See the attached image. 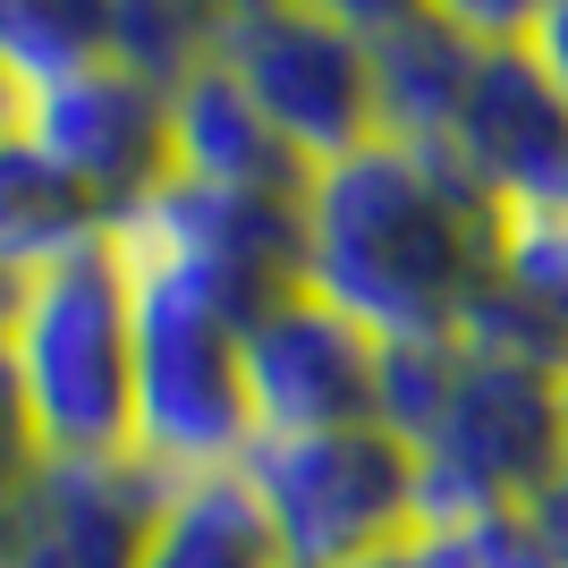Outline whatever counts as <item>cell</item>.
Returning <instances> with one entry per match:
<instances>
[{
  "instance_id": "6da1fadb",
  "label": "cell",
  "mask_w": 568,
  "mask_h": 568,
  "mask_svg": "<svg viewBox=\"0 0 568 568\" xmlns=\"http://www.w3.org/2000/svg\"><path fill=\"white\" fill-rule=\"evenodd\" d=\"M500 263V213L442 144L365 136L297 195V288L365 339H442L475 314Z\"/></svg>"
},
{
  "instance_id": "7a4b0ae2",
  "label": "cell",
  "mask_w": 568,
  "mask_h": 568,
  "mask_svg": "<svg viewBox=\"0 0 568 568\" xmlns=\"http://www.w3.org/2000/svg\"><path fill=\"white\" fill-rule=\"evenodd\" d=\"M560 382L568 374L518 365L467 332L382 348V425L416 458L425 544H458L526 509L560 467Z\"/></svg>"
},
{
  "instance_id": "3957f363",
  "label": "cell",
  "mask_w": 568,
  "mask_h": 568,
  "mask_svg": "<svg viewBox=\"0 0 568 568\" xmlns=\"http://www.w3.org/2000/svg\"><path fill=\"white\" fill-rule=\"evenodd\" d=\"M9 390L43 458H128L136 416V297L111 237L51 263L18 288L9 339H0Z\"/></svg>"
},
{
  "instance_id": "277c9868",
  "label": "cell",
  "mask_w": 568,
  "mask_h": 568,
  "mask_svg": "<svg viewBox=\"0 0 568 568\" xmlns=\"http://www.w3.org/2000/svg\"><path fill=\"white\" fill-rule=\"evenodd\" d=\"M128 272V263H119ZM136 416H128V458L162 484L195 475H237L255 450L246 416V323L179 281H136Z\"/></svg>"
},
{
  "instance_id": "5b68a950",
  "label": "cell",
  "mask_w": 568,
  "mask_h": 568,
  "mask_svg": "<svg viewBox=\"0 0 568 568\" xmlns=\"http://www.w3.org/2000/svg\"><path fill=\"white\" fill-rule=\"evenodd\" d=\"M213 69L255 102L306 170L382 136L356 0H221Z\"/></svg>"
},
{
  "instance_id": "8992f818",
  "label": "cell",
  "mask_w": 568,
  "mask_h": 568,
  "mask_svg": "<svg viewBox=\"0 0 568 568\" xmlns=\"http://www.w3.org/2000/svg\"><path fill=\"white\" fill-rule=\"evenodd\" d=\"M237 475H246V493H255L288 568H348V560H374V551L425 544L416 458L399 450L390 425L255 442Z\"/></svg>"
},
{
  "instance_id": "52a82bcc",
  "label": "cell",
  "mask_w": 568,
  "mask_h": 568,
  "mask_svg": "<svg viewBox=\"0 0 568 568\" xmlns=\"http://www.w3.org/2000/svg\"><path fill=\"white\" fill-rule=\"evenodd\" d=\"M111 255L136 281H179L195 297L230 306L237 323H255L272 297L297 288V204L162 179L144 204H128L111 221Z\"/></svg>"
},
{
  "instance_id": "ba28073f",
  "label": "cell",
  "mask_w": 568,
  "mask_h": 568,
  "mask_svg": "<svg viewBox=\"0 0 568 568\" xmlns=\"http://www.w3.org/2000/svg\"><path fill=\"white\" fill-rule=\"evenodd\" d=\"M442 153L467 170V187L500 221L568 213V102L551 94L544 60L526 51V0L493 26V43L442 128Z\"/></svg>"
},
{
  "instance_id": "9c48e42d",
  "label": "cell",
  "mask_w": 568,
  "mask_h": 568,
  "mask_svg": "<svg viewBox=\"0 0 568 568\" xmlns=\"http://www.w3.org/2000/svg\"><path fill=\"white\" fill-rule=\"evenodd\" d=\"M246 416L255 442L382 425V339H365L339 306L288 288L246 323Z\"/></svg>"
},
{
  "instance_id": "30bf717a",
  "label": "cell",
  "mask_w": 568,
  "mask_h": 568,
  "mask_svg": "<svg viewBox=\"0 0 568 568\" xmlns=\"http://www.w3.org/2000/svg\"><path fill=\"white\" fill-rule=\"evenodd\" d=\"M18 128L43 144L111 221L170 179V94L144 85L136 69H119L111 51L85 60V69H69V77H51L43 94H26Z\"/></svg>"
},
{
  "instance_id": "8fae6325",
  "label": "cell",
  "mask_w": 568,
  "mask_h": 568,
  "mask_svg": "<svg viewBox=\"0 0 568 568\" xmlns=\"http://www.w3.org/2000/svg\"><path fill=\"white\" fill-rule=\"evenodd\" d=\"M518 0H356L365 26V69H374V119L382 136L442 144L493 26Z\"/></svg>"
},
{
  "instance_id": "7c38bea8",
  "label": "cell",
  "mask_w": 568,
  "mask_h": 568,
  "mask_svg": "<svg viewBox=\"0 0 568 568\" xmlns=\"http://www.w3.org/2000/svg\"><path fill=\"white\" fill-rule=\"evenodd\" d=\"M162 493L170 484L136 458H43L9 518L0 568H136Z\"/></svg>"
},
{
  "instance_id": "4fadbf2b",
  "label": "cell",
  "mask_w": 568,
  "mask_h": 568,
  "mask_svg": "<svg viewBox=\"0 0 568 568\" xmlns=\"http://www.w3.org/2000/svg\"><path fill=\"white\" fill-rule=\"evenodd\" d=\"M170 179L213 187V195H272V204H297L314 170L297 162L281 144V128L204 60L195 77L170 85Z\"/></svg>"
},
{
  "instance_id": "5bb4252c",
  "label": "cell",
  "mask_w": 568,
  "mask_h": 568,
  "mask_svg": "<svg viewBox=\"0 0 568 568\" xmlns=\"http://www.w3.org/2000/svg\"><path fill=\"white\" fill-rule=\"evenodd\" d=\"M102 237H111V213L26 128H0V272L34 281V272L85 255Z\"/></svg>"
},
{
  "instance_id": "9a60e30c",
  "label": "cell",
  "mask_w": 568,
  "mask_h": 568,
  "mask_svg": "<svg viewBox=\"0 0 568 568\" xmlns=\"http://www.w3.org/2000/svg\"><path fill=\"white\" fill-rule=\"evenodd\" d=\"M136 568H288V560L246 493V475H195V484L162 493V518H153V544Z\"/></svg>"
},
{
  "instance_id": "2e32d148",
  "label": "cell",
  "mask_w": 568,
  "mask_h": 568,
  "mask_svg": "<svg viewBox=\"0 0 568 568\" xmlns=\"http://www.w3.org/2000/svg\"><path fill=\"white\" fill-rule=\"evenodd\" d=\"M111 0H0V77L26 94H43L51 77L102 60Z\"/></svg>"
},
{
  "instance_id": "e0dca14e",
  "label": "cell",
  "mask_w": 568,
  "mask_h": 568,
  "mask_svg": "<svg viewBox=\"0 0 568 568\" xmlns=\"http://www.w3.org/2000/svg\"><path fill=\"white\" fill-rule=\"evenodd\" d=\"M213 18H221V0H111L102 51L170 94L179 77H195L213 60Z\"/></svg>"
},
{
  "instance_id": "ac0fdd59",
  "label": "cell",
  "mask_w": 568,
  "mask_h": 568,
  "mask_svg": "<svg viewBox=\"0 0 568 568\" xmlns=\"http://www.w3.org/2000/svg\"><path fill=\"white\" fill-rule=\"evenodd\" d=\"M442 560L450 568H568V382H560V467L500 526H475V535L442 544Z\"/></svg>"
},
{
  "instance_id": "d6986e66",
  "label": "cell",
  "mask_w": 568,
  "mask_h": 568,
  "mask_svg": "<svg viewBox=\"0 0 568 568\" xmlns=\"http://www.w3.org/2000/svg\"><path fill=\"white\" fill-rule=\"evenodd\" d=\"M34 467H43V450H34V433H26V407H18V390H9V365H0V544H9V518H18Z\"/></svg>"
},
{
  "instance_id": "ffe728a7",
  "label": "cell",
  "mask_w": 568,
  "mask_h": 568,
  "mask_svg": "<svg viewBox=\"0 0 568 568\" xmlns=\"http://www.w3.org/2000/svg\"><path fill=\"white\" fill-rule=\"evenodd\" d=\"M526 51L544 60L551 94L568 102V0H526Z\"/></svg>"
},
{
  "instance_id": "44dd1931",
  "label": "cell",
  "mask_w": 568,
  "mask_h": 568,
  "mask_svg": "<svg viewBox=\"0 0 568 568\" xmlns=\"http://www.w3.org/2000/svg\"><path fill=\"white\" fill-rule=\"evenodd\" d=\"M348 568H450L442 544H399V551H374V560H348Z\"/></svg>"
},
{
  "instance_id": "7402d4cb",
  "label": "cell",
  "mask_w": 568,
  "mask_h": 568,
  "mask_svg": "<svg viewBox=\"0 0 568 568\" xmlns=\"http://www.w3.org/2000/svg\"><path fill=\"white\" fill-rule=\"evenodd\" d=\"M18 288H26V281H9V272H0V339H9V314H18Z\"/></svg>"
},
{
  "instance_id": "603a6c76",
  "label": "cell",
  "mask_w": 568,
  "mask_h": 568,
  "mask_svg": "<svg viewBox=\"0 0 568 568\" xmlns=\"http://www.w3.org/2000/svg\"><path fill=\"white\" fill-rule=\"evenodd\" d=\"M0 128H18V85L0 77Z\"/></svg>"
}]
</instances>
